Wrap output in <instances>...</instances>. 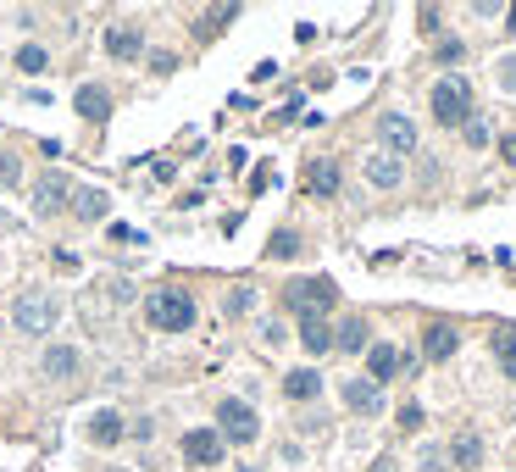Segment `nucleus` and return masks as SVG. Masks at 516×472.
Segmentation results:
<instances>
[{
  "label": "nucleus",
  "mask_w": 516,
  "mask_h": 472,
  "mask_svg": "<svg viewBox=\"0 0 516 472\" xmlns=\"http://www.w3.org/2000/svg\"><path fill=\"white\" fill-rule=\"evenodd\" d=\"M72 106H79L90 122H106V117H111V95H106L100 84H84L79 95H72Z\"/></svg>",
  "instance_id": "15"
},
{
  "label": "nucleus",
  "mask_w": 516,
  "mask_h": 472,
  "mask_svg": "<svg viewBox=\"0 0 516 472\" xmlns=\"http://www.w3.org/2000/svg\"><path fill=\"white\" fill-rule=\"evenodd\" d=\"M144 317H151L162 333H184V328H195V300L184 289H156L151 300H144Z\"/></svg>",
  "instance_id": "2"
},
{
  "label": "nucleus",
  "mask_w": 516,
  "mask_h": 472,
  "mask_svg": "<svg viewBox=\"0 0 516 472\" xmlns=\"http://www.w3.org/2000/svg\"><path fill=\"white\" fill-rule=\"evenodd\" d=\"M494 362L505 378H516V333H494Z\"/></svg>",
  "instance_id": "23"
},
{
  "label": "nucleus",
  "mask_w": 516,
  "mask_h": 472,
  "mask_svg": "<svg viewBox=\"0 0 516 472\" xmlns=\"http://www.w3.org/2000/svg\"><path fill=\"white\" fill-rule=\"evenodd\" d=\"M56 317H61V306H56V300H45V295H23V300L12 306V322H17L23 333H50V328H56Z\"/></svg>",
  "instance_id": "5"
},
{
  "label": "nucleus",
  "mask_w": 516,
  "mask_h": 472,
  "mask_svg": "<svg viewBox=\"0 0 516 472\" xmlns=\"http://www.w3.org/2000/svg\"><path fill=\"white\" fill-rule=\"evenodd\" d=\"M317 389H322L317 367H294V372L283 378V394H289V400H317Z\"/></svg>",
  "instance_id": "18"
},
{
  "label": "nucleus",
  "mask_w": 516,
  "mask_h": 472,
  "mask_svg": "<svg viewBox=\"0 0 516 472\" xmlns=\"http://www.w3.org/2000/svg\"><path fill=\"white\" fill-rule=\"evenodd\" d=\"M23 173H17V156H0V184H17Z\"/></svg>",
  "instance_id": "32"
},
{
  "label": "nucleus",
  "mask_w": 516,
  "mask_h": 472,
  "mask_svg": "<svg viewBox=\"0 0 516 472\" xmlns=\"http://www.w3.org/2000/svg\"><path fill=\"white\" fill-rule=\"evenodd\" d=\"M300 345H306L311 356H322V351H333V328H328L322 317H300Z\"/></svg>",
  "instance_id": "17"
},
{
  "label": "nucleus",
  "mask_w": 516,
  "mask_h": 472,
  "mask_svg": "<svg viewBox=\"0 0 516 472\" xmlns=\"http://www.w3.org/2000/svg\"><path fill=\"white\" fill-rule=\"evenodd\" d=\"M400 372V351L395 345H366V378L373 383H389Z\"/></svg>",
  "instance_id": "13"
},
{
  "label": "nucleus",
  "mask_w": 516,
  "mask_h": 472,
  "mask_svg": "<svg viewBox=\"0 0 516 472\" xmlns=\"http://www.w3.org/2000/svg\"><path fill=\"white\" fill-rule=\"evenodd\" d=\"M234 17H239V6H216V12H205V17H200V34L223 28V23H234Z\"/></svg>",
  "instance_id": "27"
},
{
  "label": "nucleus",
  "mask_w": 516,
  "mask_h": 472,
  "mask_svg": "<svg viewBox=\"0 0 516 472\" xmlns=\"http://www.w3.org/2000/svg\"><path fill=\"white\" fill-rule=\"evenodd\" d=\"M450 461H456V467H467V472H472V467H478V461H483V439H478V434H461V439H456V445H450Z\"/></svg>",
  "instance_id": "22"
},
{
  "label": "nucleus",
  "mask_w": 516,
  "mask_h": 472,
  "mask_svg": "<svg viewBox=\"0 0 516 472\" xmlns=\"http://www.w3.org/2000/svg\"><path fill=\"white\" fill-rule=\"evenodd\" d=\"M433 56L450 67V61H461V56H467V45H461V39H438V45H433Z\"/></svg>",
  "instance_id": "29"
},
{
  "label": "nucleus",
  "mask_w": 516,
  "mask_h": 472,
  "mask_svg": "<svg viewBox=\"0 0 516 472\" xmlns=\"http://www.w3.org/2000/svg\"><path fill=\"white\" fill-rule=\"evenodd\" d=\"M45 67H50V50L45 45H23L17 50V73H45Z\"/></svg>",
  "instance_id": "24"
},
{
  "label": "nucleus",
  "mask_w": 516,
  "mask_h": 472,
  "mask_svg": "<svg viewBox=\"0 0 516 472\" xmlns=\"http://www.w3.org/2000/svg\"><path fill=\"white\" fill-rule=\"evenodd\" d=\"M72 206V178L67 173H50L39 189H34V212L39 217H56V212H67Z\"/></svg>",
  "instance_id": "8"
},
{
  "label": "nucleus",
  "mask_w": 516,
  "mask_h": 472,
  "mask_svg": "<svg viewBox=\"0 0 516 472\" xmlns=\"http://www.w3.org/2000/svg\"><path fill=\"white\" fill-rule=\"evenodd\" d=\"M90 439H95V445H117V439H122V417H117V412H95V417H90Z\"/></svg>",
  "instance_id": "20"
},
{
  "label": "nucleus",
  "mask_w": 516,
  "mask_h": 472,
  "mask_svg": "<svg viewBox=\"0 0 516 472\" xmlns=\"http://www.w3.org/2000/svg\"><path fill=\"white\" fill-rule=\"evenodd\" d=\"M366 178H373L378 189H400L405 167H400V156H389V151H373V156H366Z\"/></svg>",
  "instance_id": "11"
},
{
  "label": "nucleus",
  "mask_w": 516,
  "mask_h": 472,
  "mask_svg": "<svg viewBox=\"0 0 516 472\" xmlns=\"http://www.w3.org/2000/svg\"><path fill=\"white\" fill-rule=\"evenodd\" d=\"M283 300H289V311H300V317H322L339 300V289H333V278H294L283 289Z\"/></svg>",
  "instance_id": "4"
},
{
  "label": "nucleus",
  "mask_w": 516,
  "mask_h": 472,
  "mask_svg": "<svg viewBox=\"0 0 516 472\" xmlns=\"http://www.w3.org/2000/svg\"><path fill=\"white\" fill-rule=\"evenodd\" d=\"M500 89H505V95H516V56H505V61H500Z\"/></svg>",
  "instance_id": "30"
},
{
  "label": "nucleus",
  "mask_w": 516,
  "mask_h": 472,
  "mask_svg": "<svg viewBox=\"0 0 516 472\" xmlns=\"http://www.w3.org/2000/svg\"><path fill=\"white\" fill-rule=\"evenodd\" d=\"M427 106H433V122L461 128V122L472 117V84H467V79H438L433 95H427Z\"/></svg>",
  "instance_id": "1"
},
{
  "label": "nucleus",
  "mask_w": 516,
  "mask_h": 472,
  "mask_svg": "<svg viewBox=\"0 0 516 472\" xmlns=\"http://www.w3.org/2000/svg\"><path fill=\"white\" fill-rule=\"evenodd\" d=\"M500 156H505V162L516 167V133H505V140H500Z\"/></svg>",
  "instance_id": "34"
},
{
  "label": "nucleus",
  "mask_w": 516,
  "mask_h": 472,
  "mask_svg": "<svg viewBox=\"0 0 516 472\" xmlns=\"http://www.w3.org/2000/svg\"><path fill=\"white\" fill-rule=\"evenodd\" d=\"M400 428L416 434V428H422V406H400Z\"/></svg>",
  "instance_id": "31"
},
{
  "label": "nucleus",
  "mask_w": 516,
  "mask_h": 472,
  "mask_svg": "<svg viewBox=\"0 0 516 472\" xmlns=\"http://www.w3.org/2000/svg\"><path fill=\"white\" fill-rule=\"evenodd\" d=\"M216 434H223V445L234 439V445H250L256 434H261V417H256V406L250 400H223V406H216Z\"/></svg>",
  "instance_id": "3"
},
{
  "label": "nucleus",
  "mask_w": 516,
  "mask_h": 472,
  "mask_svg": "<svg viewBox=\"0 0 516 472\" xmlns=\"http://www.w3.org/2000/svg\"><path fill=\"white\" fill-rule=\"evenodd\" d=\"M333 351H344V356L366 351V317H344V322L333 328Z\"/></svg>",
  "instance_id": "16"
},
{
  "label": "nucleus",
  "mask_w": 516,
  "mask_h": 472,
  "mask_svg": "<svg viewBox=\"0 0 516 472\" xmlns=\"http://www.w3.org/2000/svg\"><path fill=\"white\" fill-rule=\"evenodd\" d=\"M250 306H256V289H245V284H239V289L228 295V317H245Z\"/></svg>",
  "instance_id": "28"
},
{
  "label": "nucleus",
  "mask_w": 516,
  "mask_h": 472,
  "mask_svg": "<svg viewBox=\"0 0 516 472\" xmlns=\"http://www.w3.org/2000/svg\"><path fill=\"white\" fill-rule=\"evenodd\" d=\"M456 351H461V333H456L450 322H433V328L422 333V356H427V362H450Z\"/></svg>",
  "instance_id": "10"
},
{
  "label": "nucleus",
  "mask_w": 516,
  "mask_h": 472,
  "mask_svg": "<svg viewBox=\"0 0 516 472\" xmlns=\"http://www.w3.org/2000/svg\"><path fill=\"white\" fill-rule=\"evenodd\" d=\"M344 406H350L355 417H378V412H384V389H378L373 378H350V383H344Z\"/></svg>",
  "instance_id": "9"
},
{
  "label": "nucleus",
  "mask_w": 516,
  "mask_h": 472,
  "mask_svg": "<svg viewBox=\"0 0 516 472\" xmlns=\"http://www.w3.org/2000/svg\"><path fill=\"white\" fill-rule=\"evenodd\" d=\"M306 189L311 194H339V167L333 162H311L306 167Z\"/></svg>",
  "instance_id": "19"
},
{
  "label": "nucleus",
  "mask_w": 516,
  "mask_h": 472,
  "mask_svg": "<svg viewBox=\"0 0 516 472\" xmlns=\"http://www.w3.org/2000/svg\"><path fill=\"white\" fill-rule=\"evenodd\" d=\"M184 461L189 467H216L223 461V434L216 428H189L184 434Z\"/></svg>",
  "instance_id": "6"
},
{
  "label": "nucleus",
  "mask_w": 516,
  "mask_h": 472,
  "mask_svg": "<svg viewBox=\"0 0 516 472\" xmlns=\"http://www.w3.org/2000/svg\"><path fill=\"white\" fill-rule=\"evenodd\" d=\"M294 250H300V234H289V228H278V234L267 239V256H278V261H289Z\"/></svg>",
  "instance_id": "25"
},
{
  "label": "nucleus",
  "mask_w": 516,
  "mask_h": 472,
  "mask_svg": "<svg viewBox=\"0 0 516 472\" xmlns=\"http://www.w3.org/2000/svg\"><path fill=\"white\" fill-rule=\"evenodd\" d=\"M378 145H384L389 156H405V151H416V122H411V117H400V111H389V117L378 122Z\"/></svg>",
  "instance_id": "7"
},
{
  "label": "nucleus",
  "mask_w": 516,
  "mask_h": 472,
  "mask_svg": "<svg viewBox=\"0 0 516 472\" xmlns=\"http://www.w3.org/2000/svg\"><path fill=\"white\" fill-rule=\"evenodd\" d=\"M106 212H111V194H106V189H72V217L100 223Z\"/></svg>",
  "instance_id": "12"
},
{
  "label": "nucleus",
  "mask_w": 516,
  "mask_h": 472,
  "mask_svg": "<svg viewBox=\"0 0 516 472\" xmlns=\"http://www.w3.org/2000/svg\"><path fill=\"white\" fill-rule=\"evenodd\" d=\"M461 133H467V145H472V151H483V145H489V122H483V117H467V122H461Z\"/></svg>",
  "instance_id": "26"
},
{
  "label": "nucleus",
  "mask_w": 516,
  "mask_h": 472,
  "mask_svg": "<svg viewBox=\"0 0 516 472\" xmlns=\"http://www.w3.org/2000/svg\"><path fill=\"white\" fill-rule=\"evenodd\" d=\"M106 472H122V467H106Z\"/></svg>",
  "instance_id": "35"
},
{
  "label": "nucleus",
  "mask_w": 516,
  "mask_h": 472,
  "mask_svg": "<svg viewBox=\"0 0 516 472\" xmlns=\"http://www.w3.org/2000/svg\"><path fill=\"white\" fill-rule=\"evenodd\" d=\"M416 23H422V28L433 34V28H438V6H422V12H416Z\"/></svg>",
  "instance_id": "33"
},
{
  "label": "nucleus",
  "mask_w": 516,
  "mask_h": 472,
  "mask_svg": "<svg viewBox=\"0 0 516 472\" xmlns=\"http://www.w3.org/2000/svg\"><path fill=\"white\" fill-rule=\"evenodd\" d=\"M45 372L72 378V372H79V351H72V345H50V351H45Z\"/></svg>",
  "instance_id": "21"
},
{
  "label": "nucleus",
  "mask_w": 516,
  "mask_h": 472,
  "mask_svg": "<svg viewBox=\"0 0 516 472\" xmlns=\"http://www.w3.org/2000/svg\"><path fill=\"white\" fill-rule=\"evenodd\" d=\"M106 50H111L117 61H133V56L144 50V34H139L133 23H117V28H106Z\"/></svg>",
  "instance_id": "14"
}]
</instances>
